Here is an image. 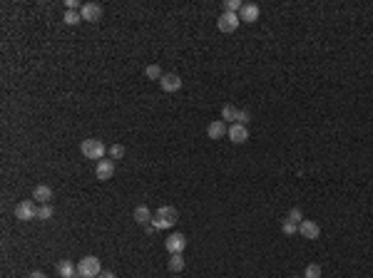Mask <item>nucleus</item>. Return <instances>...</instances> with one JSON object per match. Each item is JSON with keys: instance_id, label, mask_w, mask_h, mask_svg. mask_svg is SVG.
I'll return each instance as SVG.
<instances>
[{"instance_id": "nucleus-1", "label": "nucleus", "mask_w": 373, "mask_h": 278, "mask_svg": "<svg viewBox=\"0 0 373 278\" xmlns=\"http://www.w3.org/2000/svg\"><path fill=\"white\" fill-rule=\"evenodd\" d=\"M177 218H179V214L174 206H159L152 218V226H154V231H167L177 224Z\"/></svg>"}, {"instance_id": "nucleus-2", "label": "nucleus", "mask_w": 373, "mask_h": 278, "mask_svg": "<svg viewBox=\"0 0 373 278\" xmlns=\"http://www.w3.org/2000/svg\"><path fill=\"white\" fill-rule=\"evenodd\" d=\"M102 274V264L97 256H85L77 261V276L80 278H97Z\"/></svg>"}, {"instance_id": "nucleus-3", "label": "nucleus", "mask_w": 373, "mask_h": 278, "mask_svg": "<svg viewBox=\"0 0 373 278\" xmlns=\"http://www.w3.org/2000/svg\"><path fill=\"white\" fill-rule=\"evenodd\" d=\"M80 149H82V156H85V159H97V162H100V159L105 156V152H107V146H105L100 139H85Z\"/></svg>"}, {"instance_id": "nucleus-4", "label": "nucleus", "mask_w": 373, "mask_h": 278, "mask_svg": "<svg viewBox=\"0 0 373 278\" xmlns=\"http://www.w3.org/2000/svg\"><path fill=\"white\" fill-rule=\"evenodd\" d=\"M38 202H33V199H25V202H20L18 206H15V218L18 221H33V218H38V206H35Z\"/></svg>"}, {"instance_id": "nucleus-5", "label": "nucleus", "mask_w": 373, "mask_h": 278, "mask_svg": "<svg viewBox=\"0 0 373 278\" xmlns=\"http://www.w3.org/2000/svg\"><path fill=\"white\" fill-rule=\"evenodd\" d=\"M164 248L169 251V256H172V254H182V251L187 248V236H184V234H179V231L169 234V236H167V241H164Z\"/></svg>"}, {"instance_id": "nucleus-6", "label": "nucleus", "mask_w": 373, "mask_h": 278, "mask_svg": "<svg viewBox=\"0 0 373 278\" xmlns=\"http://www.w3.org/2000/svg\"><path fill=\"white\" fill-rule=\"evenodd\" d=\"M239 25H241V20H239L236 12H222L219 20H217V28H219L222 32H234Z\"/></svg>"}, {"instance_id": "nucleus-7", "label": "nucleus", "mask_w": 373, "mask_h": 278, "mask_svg": "<svg viewBox=\"0 0 373 278\" xmlns=\"http://www.w3.org/2000/svg\"><path fill=\"white\" fill-rule=\"evenodd\" d=\"M102 5L100 2H85L82 5V10H80V15H82V20H87V22H97V20H102Z\"/></svg>"}, {"instance_id": "nucleus-8", "label": "nucleus", "mask_w": 373, "mask_h": 278, "mask_svg": "<svg viewBox=\"0 0 373 278\" xmlns=\"http://www.w3.org/2000/svg\"><path fill=\"white\" fill-rule=\"evenodd\" d=\"M112 174H115V162H112V159H100V162L95 164V176H97L100 182L112 179Z\"/></svg>"}, {"instance_id": "nucleus-9", "label": "nucleus", "mask_w": 373, "mask_h": 278, "mask_svg": "<svg viewBox=\"0 0 373 278\" xmlns=\"http://www.w3.org/2000/svg\"><path fill=\"white\" fill-rule=\"evenodd\" d=\"M298 234H301L303 238H308V241H316V238L321 236V228H318V224H316V221L303 218V221L298 224Z\"/></svg>"}, {"instance_id": "nucleus-10", "label": "nucleus", "mask_w": 373, "mask_h": 278, "mask_svg": "<svg viewBox=\"0 0 373 278\" xmlns=\"http://www.w3.org/2000/svg\"><path fill=\"white\" fill-rule=\"evenodd\" d=\"M226 134H229V139H231L234 144H244V142L249 139V127H244V124H236V122H234V124L229 127V132H226Z\"/></svg>"}, {"instance_id": "nucleus-11", "label": "nucleus", "mask_w": 373, "mask_h": 278, "mask_svg": "<svg viewBox=\"0 0 373 278\" xmlns=\"http://www.w3.org/2000/svg\"><path fill=\"white\" fill-rule=\"evenodd\" d=\"M259 5H254V2H244V8H241V12H239V20L241 22H256L259 20Z\"/></svg>"}, {"instance_id": "nucleus-12", "label": "nucleus", "mask_w": 373, "mask_h": 278, "mask_svg": "<svg viewBox=\"0 0 373 278\" xmlns=\"http://www.w3.org/2000/svg\"><path fill=\"white\" fill-rule=\"evenodd\" d=\"M159 87H162L164 92H177V90L182 87V77L174 74V72H172V74H164V77L159 80Z\"/></svg>"}, {"instance_id": "nucleus-13", "label": "nucleus", "mask_w": 373, "mask_h": 278, "mask_svg": "<svg viewBox=\"0 0 373 278\" xmlns=\"http://www.w3.org/2000/svg\"><path fill=\"white\" fill-rule=\"evenodd\" d=\"M33 199H35L38 204H50V199H53V189H50L48 184H38V186L33 189Z\"/></svg>"}, {"instance_id": "nucleus-14", "label": "nucleus", "mask_w": 373, "mask_h": 278, "mask_svg": "<svg viewBox=\"0 0 373 278\" xmlns=\"http://www.w3.org/2000/svg\"><path fill=\"white\" fill-rule=\"evenodd\" d=\"M226 132H229V127H226V122H222V120H214V122L207 127V134H209V139H222Z\"/></svg>"}, {"instance_id": "nucleus-15", "label": "nucleus", "mask_w": 373, "mask_h": 278, "mask_svg": "<svg viewBox=\"0 0 373 278\" xmlns=\"http://www.w3.org/2000/svg\"><path fill=\"white\" fill-rule=\"evenodd\" d=\"M152 218H154V214H152L147 206H137V208H135V221H137V224L149 226V224H152Z\"/></svg>"}, {"instance_id": "nucleus-16", "label": "nucleus", "mask_w": 373, "mask_h": 278, "mask_svg": "<svg viewBox=\"0 0 373 278\" xmlns=\"http://www.w3.org/2000/svg\"><path fill=\"white\" fill-rule=\"evenodd\" d=\"M58 274H60V278H75L77 276V266L73 261H60L58 264Z\"/></svg>"}, {"instance_id": "nucleus-17", "label": "nucleus", "mask_w": 373, "mask_h": 278, "mask_svg": "<svg viewBox=\"0 0 373 278\" xmlns=\"http://www.w3.org/2000/svg\"><path fill=\"white\" fill-rule=\"evenodd\" d=\"M167 266H169L172 274H179V271L184 268V258H182V254H172L169 261H167Z\"/></svg>"}, {"instance_id": "nucleus-18", "label": "nucleus", "mask_w": 373, "mask_h": 278, "mask_svg": "<svg viewBox=\"0 0 373 278\" xmlns=\"http://www.w3.org/2000/svg\"><path fill=\"white\" fill-rule=\"evenodd\" d=\"M236 114H239V110L234 107V104H224L222 107V122H236Z\"/></svg>"}, {"instance_id": "nucleus-19", "label": "nucleus", "mask_w": 373, "mask_h": 278, "mask_svg": "<svg viewBox=\"0 0 373 278\" xmlns=\"http://www.w3.org/2000/svg\"><path fill=\"white\" fill-rule=\"evenodd\" d=\"M63 20H65V25H80V22H82V15H80L77 10H68Z\"/></svg>"}, {"instance_id": "nucleus-20", "label": "nucleus", "mask_w": 373, "mask_h": 278, "mask_svg": "<svg viewBox=\"0 0 373 278\" xmlns=\"http://www.w3.org/2000/svg\"><path fill=\"white\" fill-rule=\"evenodd\" d=\"M281 231H284L286 236H294V234H298V224H294L291 218H284V224H281Z\"/></svg>"}, {"instance_id": "nucleus-21", "label": "nucleus", "mask_w": 373, "mask_h": 278, "mask_svg": "<svg viewBox=\"0 0 373 278\" xmlns=\"http://www.w3.org/2000/svg\"><path fill=\"white\" fill-rule=\"evenodd\" d=\"M241 8H244L241 0H226L224 2V12H241Z\"/></svg>"}, {"instance_id": "nucleus-22", "label": "nucleus", "mask_w": 373, "mask_h": 278, "mask_svg": "<svg viewBox=\"0 0 373 278\" xmlns=\"http://www.w3.org/2000/svg\"><path fill=\"white\" fill-rule=\"evenodd\" d=\"M145 74H147L149 80H157V82H159V80L164 77V74H162V68H159V65H147Z\"/></svg>"}, {"instance_id": "nucleus-23", "label": "nucleus", "mask_w": 373, "mask_h": 278, "mask_svg": "<svg viewBox=\"0 0 373 278\" xmlns=\"http://www.w3.org/2000/svg\"><path fill=\"white\" fill-rule=\"evenodd\" d=\"M303 278H321V266L318 264H308L306 271H303Z\"/></svg>"}, {"instance_id": "nucleus-24", "label": "nucleus", "mask_w": 373, "mask_h": 278, "mask_svg": "<svg viewBox=\"0 0 373 278\" xmlns=\"http://www.w3.org/2000/svg\"><path fill=\"white\" fill-rule=\"evenodd\" d=\"M107 152H110V156H112V159H115V162H117V159H122V156H125V146H122V144H112V146H110V149H107Z\"/></svg>"}, {"instance_id": "nucleus-25", "label": "nucleus", "mask_w": 373, "mask_h": 278, "mask_svg": "<svg viewBox=\"0 0 373 278\" xmlns=\"http://www.w3.org/2000/svg\"><path fill=\"white\" fill-rule=\"evenodd\" d=\"M38 218H40V221L53 218V206H50V204H43V206L38 208Z\"/></svg>"}, {"instance_id": "nucleus-26", "label": "nucleus", "mask_w": 373, "mask_h": 278, "mask_svg": "<svg viewBox=\"0 0 373 278\" xmlns=\"http://www.w3.org/2000/svg\"><path fill=\"white\" fill-rule=\"evenodd\" d=\"M249 122H251V112H249V110H239V114H236V124H244V127H246Z\"/></svg>"}, {"instance_id": "nucleus-27", "label": "nucleus", "mask_w": 373, "mask_h": 278, "mask_svg": "<svg viewBox=\"0 0 373 278\" xmlns=\"http://www.w3.org/2000/svg\"><path fill=\"white\" fill-rule=\"evenodd\" d=\"M286 218H291L294 224H301V221H303V214H301V208H291V211L286 214Z\"/></svg>"}, {"instance_id": "nucleus-28", "label": "nucleus", "mask_w": 373, "mask_h": 278, "mask_svg": "<svg viewBox=\"0 0 373 278\" xmlns=\"http://www.w3.org/2000/svg\"><path fill=\"white\" fill-rule=\"evenodd\" d=\"M65 8H68V10H77V8H80V10H82V2H80V0H68Z\"/></svg>"}, {"instance_id": "nucleus-29", "label": "nucleus", "mask_w": 373, "mask_h": 278, "mask_svg": "<svg viewBox=\"0 0 373 278\" xmlns=\"http://www.w3.org/2000/svg\"><path fill=\"white\" fill-rule=\"evenodd\" d=\"M28 278H45V274H43V271H35V274H30Z\"/></svg>"}, {"instance_id": "nucleus-30", "label": "nucleus", "mask_w": 373, "mask_h": 278, "mask_svg": "<svg viewBox=\"0 0 373 278\" xmlns=\"http://www.w3.org/2000/svg\"><path fill=\"white\" fill-rule=\"evenodd\" d=\"M97 278H115V274H107V271H102V274H100Z\"/></svg>"}, {"instance_id": "nucleus-31", "label": "nucleus", "mask_w": 373, "mask_h": 278, "mask_svg": "<svg viewBox=\"0 0 373 278\" xmlns=\"http://www.w3.org/2000/svg\"><path fill=\"white\" fill-rule=\"evenodd\" d=\"M291 278H296V276H291Z\"/></svg>"}, {"instance_id": "nucleus-32", "label": "nucleus", "mask_w": 373, "mask_h": 278, "mask_svg": "<svg viewBox=\"0 0 373 278\" xmlns=\"http://www.w3.org/2000/svg\"><path fill=\"white\" fill-rule=\"evenodd\" d=\"M75 278H80V276H75Z\"/></svg>"}]
</instances>
